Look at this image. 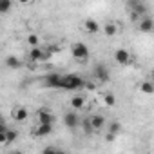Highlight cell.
Segmentation results:
<instances>
[{"label":"cell","mask_w":154,"mask_h":154,"mask_svg":"<svg viewBox=\"0 0 154 154\" xmlns=\"http://www.w3.org/2000/svg\"><path fill=\"white\" fill-rule=\"evenodd\" d=\"M84 85H85V80L78 74H65L60 80V89H65V91H78V89H84Z\"/></svg>","instance_id":"obj_1"},{"label":"cell","mask_w":154,"mask_h":154,"mask_svg":"<svg viewBox=\"0 0 154 154\" xmlns=\"http://www.w3.org/2000/svg\"><path fill=\"white\" fill-rule=\"evenodd\" d=\"M71 54H72L74 60H78V62H87L89 60V47H87V44L74 42L71 45Z\"/></svg>","instance_id":"obj_2"},{"label":"cell","mask_w":154,"mask_h":154,"mask_svg":"<svg viewBox=\"0 0 154 154\" xmlns=\"http://www.w3.org/2000/svg\"><path fill=\"white\" fill-rule=\"evenodd\" d=\"M93 76H94V80L98 84H105V82H109V69L103 63H98L94 67V71H93Z\"/></svg>","instance_id":"obj_3"},{"label":"cell","mask_w":154,"mask_h":154,"mask_svg":"<svg viewBox=\"0 0 154 154\" xmlns=\"http://www.w3.org/2000/svg\"><path fill=\"white\" fill-rule=\"evenodd\" d=\"M49 56H51V53H49V51H44V49L38 47V45L31 47V51H29V58H31L33 62H42V60H47Z\"/></svg>","instance_id":"obj_4"},{"label":"cell","mask_w":154,"mask_h":154,"mask_svg":"<svg viewBox=\"0 0 154 154\" xmlns=\"http://www.w3.org/2000/svg\"><path fill=\"white\" fill-rule=\"evenodd\" d=\"M114 60H116V63H120V65H123V67H127V65L132 62L131 53H129L127 49H116V51H114Z\"/></svg>","instance_id":"obj_5"},{"label":"cell","mask_w":154,"mask_h":154,"mask_svg":"<svg viewBox=\"0 0 154 154\" xmlns=\"http://www.w3.org/2000/svg\"><path fill=\"white\" fill-rule=\"evenodd\" d=\"M36 120H38V123H49V125H54V114L53 112H49L47 109H38L36 111Z\"/></svg>","instance_id":"obj_6"},{"label":"cell","mask_w":154,"mask_h":154,"mask_svg":"<svg viewBox=\"0 0 154 154\" xmlns=\"http://www.w3.org/2000/svg\"><path fill=\"white\" fill-rule=\"evenodd\" d=\"M63 123H65L69 129H76V127L80 125V116L76 114L74 111H69V112L63 114Z\"/></svg>","instance_id":"obj_7"},{"label":"cell","mask_w":154,"mask_h":154,"mask_svg":"<svg viewBox=\"0 0 154 154\" xmlns=\"http://www.w3.org/2000/svg\"><path fill=\"white\" fill-rule=\"evenodd\" d=\"M82 27H84V31L89 33V35H94V33L100 31V24H98L94 18H87V20H84V22H82Z\"/></svg>","instance_id":"obj_8"},{"label":"cell","mask_w":154,"mask_h":154,"mask_svg":"<svg viewBox=\"0 0 154 154\" xmlns=\"http://www.w3.org/2000/svg\"><path fill=\"white\" fill-rule=\"evenodd\" d=\"M11 118H13L15 122H24V120H27V109H26L24 105H17V107H13V111H11Z\"/></svg>","instance_id":"obj_9"},{"label":"cell","mask_w":154,"mask_h":154,"mask_svg":"<svg viewBox=\"0 0 154 154\" xmlns=\"http://www.w3.org/2000/svg\"><path fill=\"white\" fill-rule=\"evenodd\" d=\"M53 132V125H49V123H38V127L35 129V136H38V138H44V136H49Z\"/></svg>","instance_id":"obj_10"},{"label":"cell","mask_w":154,"mask_h":154,"mask_svg":"<svg viewBox=\"0 0 154 154\" xmlns=\"http://www.w3.org/2000/svg\"><path fill=\"white\" fill-rule=\"evenodd\" d=\"M140 31L141 33H152V29H154V22H152V18L150 17H145V18H141L140 20Z\"/></svg>","instance_id":"obj_11"},{"label":"cell","mask_w":154,"mask_h":154,"mask_svg":"<svg viewBox=\"0 0 154 154\" xmlns=\"http://www.w3.org/2000/svg\"><path fill=\"white\" fill-rule=\"evenodd\" d=\"M71 107H72L74 111L84 109V107H85V96H84V94H76V96H72V98H71Z\"/></svg>","instance_id":"obj_12"},{"label":"cell","mask_w":154,"mask_h":154,"mask_svg":"<svg viewBox=\"0 0 154 154\" xmlns=\"http://www.w3.org/2000/svg\"><path fill=\"white\" fill-rule=\"evenodd\" d=\"M89 122H91V125H93L94 132H96V131H100V129L105 125V118H103L102 114H93V116L89 118Z\"/></svg>","instance_id":"obj_13"},{"label":"cell","mask_w":154,"mask_h":154,"mask_svg":"<svg viewBox=\"0 0 154 154\" xmlns=\"http://www.w3.org/2000/svg\"><path fill=\"white\" fill-rule=\"evenodd\" d=\"M60 80H62V76H60V74H49L47 78H45V87L60 89Z\"/></svg>","instance_id":"obj_14"},{"label":"cell","mask_w":154,"mask_h":154,"mask_svg":"<svg viewBox=\"0 0 154 154\" xmlns=\"http://www.w3.org/2000/svg\"><path fill=\"white\" fill-rule=\"evenodd\" d=\"M131 4H132V18H138L140 15H143L147 11V8L140 2V0H138V2H131Z\"/></svg>","instance_id":"obj_15"},{"label":"cell","mask_w":154,"mask_h":154,"mask_svg":"<svg viewBox=\"0 0 154 154\" xmlns=\"http://www.w3.org/2000/svg\"><path fill=\"white\" fill-rule=\"evenodd\" d=\"M6 65H8L9 69H20V67H22V60H20L18 56H13V54H11V56L6 58Z\"/></svg>","instance_id":"obj_16"},{"label":"cell","mask_w":154,"mask_h":154,"mask_svg":"<svg viewBox=\"0 0 154 154\" xmlns=\"http://www.w3.org/2000/svg\"><path fill=\"white\" fill-rule=\"evenodd\" d=\"M103 33H105L107 36H114V35L118 33V24H114V22L105 24V26H103Z\"/></svg>","instance_id":"obj_17"},{"label":"cell","mask_w":154,"mask_h":154,"mask_svg":"<svg viewBox=\"0 0 154 154\" xmlns=\"http://www.w3.org/2000/svg\"><path fill=\"white\" fill-rule=\"evenodd\" d=\"M11 9H13V2H11V0H0V15L9 13Z\"/></svg>","instance_id":"obj_18"},{"label":"cell","mask_w":154,"mask_h":154,"mask_svg":"<svg viewBox=\"0 0 154 154\" xmlns=\"http://www.w3.org/2000/svg\"><path fill=\"white\" fill-rule=\"evenodd\" d=\"M140 91L143 93V94H154V85H152V82H143L141 85H140Z\"/></svg>","instance_id":"obj_19"},{"label":"cell","mask_w":154,"mask_h":154,"mask_svg":"<svg viewBox=\"0 0 154 154\" xmlns=\"http://www.w3.org/2000/svg\"><path fill=\"white\" fill-rule=\"evenodd\" d=\"M103 102H105V105L114 107V105H116V96H114L112 93H105V94H103Z\"/></svg>","instance_id":"obj_20"},{"label":"cell","mask_w":154,"mask_h":154,"mask_svg":"<svg viewBox=\"0 0 154 154\" xmlns=\"http://www.w3.org/2000/svg\"><path fill=\"white\" fill-rule=\"evenodd\" d=\"M6 138H8V145H9V143H13L18 138V132L15 129H6Z\"/></svg>","instance_id":"obj_21"},{"label":"cell","mask_w":154,"mask_h":154,"mask_svg":"<svg viewBox=\"0 0 154 154\" xmlns=\"http://www.w3.org/2000/svg\"><path fill=\"white\" fill-rule=\"evenodd\" d=\"M27 44H29L31 47L38 45V44H40V36H38V35H35V33H31V35L27 36Z\"/></svg>","instance_id":"obj_22"},{"label":"cell","mask_w":154,"mask_h":154,"mask_svg":"<svg viewBox=\"0 0 154 154\" xmlns=\"http://www.w3.org/2000/svg\"><path fill=\"white\" fill-rule=\"evenodd\" d=\"M82 127H84V131H85V134H93V132H94V129H93V125H91V122H89V118H85V120H82Z\"/></svg>","instance_id":"obj_23"},{"label":"cell","mask_w":154,"mask_h":154,"mask_svg":"<svg viewBox=\"0 0 154 154\" xmlns=\"http://www.w3.org/2000/svg\"><path fill=\"white\" fill-rule=\"evenodd\" d=\"M120 131H122V123H120V122H111V125H109V132L118 134Z\"/></svg>","instance_id":"obj_24"},{"label":"cell","mask_w":154,"mask_h":154,"mask_svg":"<svg viewBox=\"0 0 154 154\" xmlns=\"http://www.w3.org/2000/svg\"><path fill=\"white\" fill-rule=\"evenodd\" d=\"M8 129V127H6ZM6 129H0V145H8V138H6Z\"/></svg>","instance_id":"obj_25"},{"label":"cell","mask_w":154,"mask_h":154,"mask_svg":"<svg viewBox=\"0 0 154 154\" xmlns=\"http://www.w3.org/2000/svg\"><path fill=\"white\" fill-rule=\"evenodd\" d=\"M42 152H44V154H49V152H60V149H56V147H45Z\"/></svg>","instance_id":"obj_26"},{"label":"cell","mask_w":154,"mask_h":154,"mask_svg":"<svg viewBox=\"0 0 154 154\" xmlns=\"http://www.w3.org/2000/svg\"><path fill=\"white\" fill-rule=\"evenodd\" d=\"M114 138H116V134H112V132H107V136H105L107 141H114Z\"/></svg>","instance_id":"obj_27"},{"label":"cell","mask_w":154,"mask_h":154,"mask_svg":"<svg viewBox=\"0 0 154 154\" xmlns=\"http://www.w3.org/2000/svg\"><path fill=\"white\" fill-rule=\"evenodd\" d=\"M18 2H20V4H24V6H26V4H31V0H18Z\"/></svg>","instance_id":"obj_28"},{"label":"cell","mask_w":154,"mask_h":154,"mask_svg":"<svg viewBox=\"0 0 154 154\" xmlns=\"http://www.w3.org/2000/svg\"><path fill=\"white\" fill-rule=\"evenodd\" d=\"M127 2H138V0H127Z\"/></svg>","instance_id":"obj_29"},{"label":"cell","mask_w":154,"mask_h":154,"mask_svg":"<svg viewBox=\"0 0 154 154\" xmlns=\"http://www.w3.org/2000/svg\"><path fill=\"white\" fill-rule=\"evenodd\" d=\"M0 123H2V122H0Z\"/></svg>","instance_id":"obj_30"}]
</instances>
